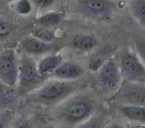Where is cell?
I'll return each instance as SVG.
<instances>
[{
  "instance_id": "1",
  "label": "cell",
  "mask_w": 145,
  "mask_h": 128,
  "mask_svg": "<svg viewBox=\"0 0 145 128\" xmlns=\"http://www.w3.org/2000/svg\"><path fill=\"white\" fill-rule=\"evenodd\" d=\"M18 78V67L14 53L5 50L0 53V82L7 86H14Z\"/></svg>"
},
{
  "instance_id": "2",
  "label": "cell",
  "mask_w": 145,
  "mask_h": 128,
  "mask_svg": "<svg viewBox=\"0 0 145 128\" xmlns=\"http://www.w3.org/2000/svg\"><path fill=\"white\" fill-rule=\"evenodd\" d=\"M122 66L125 74L130 79L135 81H144V67L133 54L126 53L123 55Z\"/></svg>"
},
{
  "instance_id": "3",
  "label": "cell",
  "mask_w": 145,
  "mask_h": 128,
  "mask_svg": "<svg viewBox=\"0 0 145 128\" xmlns=\"http://www.w3.org/2000/svg\"><path fill=\"white\" fill-rule=\"evenodd\" d=\"M70 86L63 83H54L40 88L35 94L36 99L42 101H52L67 93Z\"/></svg>"
},
{
  "instance_id": "4",
  "label": "cell",
  "mask_w": 145,
  "mask_h": 128,
  "mask_svg": "<svg viewBox=\"0 0 145 128\" xmlns=\"http://www.w3.org/2000/svg\"><path fill=\"white\" fill-rule=\"evenodd\" d=\"M18 78L22 87H28L39 82L40 75L34 64L30 61H23L18 67Z\"/></svg>"
},
{
  "instance_id": "5",
  "label": "cell",
  "mask_w": 145,
  "mask_h": 128,
  "mask_svg": "<svg viewBox=\"0 0 145 128\" xmlns=\"http://www.w3.org/2000/svg\"><path fill=\"white\" fill-rule=\"evenodd\" d=\"M99 80L104 89H113L117 86L119 82V75L114 62L109 61L104 65L99 73Z\"/></svg>"
},
{
  "instance_id": "6",
  "label": "cell",
  "mask_w": 145,
  "mask_h": 128,
  "mask_svg": "<svg viewBox=\"0 0 145 128\" xmlns=\"http://www.w3.org/2000/svg\"><path fill=\"white\" fill-rule=\"evenodd\" d=\"M83 71L78 65L73 62L60 63L54 71V74L62 79H74L79 76Z\"/></svg>"
},
{
  "instance_id": "7",
  "label": "cell",
  "mask_w": 145,
  "mask_h": 128,
  "mask_svg": "<svg viewBox=\"0 0 145 128\" xmlns=\"http://www.w3.org/2000/svg\"><path fill=\"white\" fill-rule=\"evenodd\" d=\"M22 48L31 54H41L46 52L52 48V44L36 38H28L23 40Z\"/></svg>"
},
{
  "instance_id": "8",
  "label": "cell",
  "mask_w": 145,
  "mask_h": 128,
  "mask_svg": "<svg viewBox=\"0 0 145 128\" xmlns=\"http://www.w3.org/2000/svg\"><path fill=\"white\" fill-rule=\"evenodd\" d=\"M82 5L88 13L96 15H104L109 10V5L105 0H83Z\"/></svg>"
},
{
  "instance_id": "9",
  "label": "cell",
  "mask_w": 145,
  "mask_h": 128,
  "mask_svg": "<svg viewBox=\"0 0 145 128\" xmlns=\"http://www.w3.org/2000/svg\"><path fill=\"white\" fill-rule=\"evenodd\" d=\"M90 111L88 104L85 102H78L73 104L69 109V116L71 120L78 121L87 116Z\"/></svg>"
},
{
  "instance_id": "10",
  "label": "cell",
  "mask_w": 145,
  "mask_h": 128,
  "mask_svg": "<svg viewBox=\"0 0 145 128\" xmlns=\"http://www.w3.org/2000/svg\"><path fill=\"white\" fill-rule=\"evenodd\" d=\"M122 111L125 116L130 119L144 122L145 120V110L143 106L130 105L122 108Z\"/></svg>"
},
{
  "instance_id": "11",
  "label": "cell",
  "mask_w": 145,
  "mask_h": 128,
  "mask_svg": "<svg viewBox=\"0 0 145 128\" xmlns=\"http://www.w3.org/2000/svg\"><path fill=\"white\" fill-rule=\"evenodd\" d=\"M61 61L60 56H49L43 59L39 65V72L40 74H44L55 69Z\"/></svg>"
},
{
  "instance_id": "12",
  "label": "cell",
  "mask_w": 145,
  "mask_h": 128,
  "mask_svg": "<svg viewBox=\"0 0 145 128\" xmlns=\"http://www.w3.org/2000/svg\"><path fill=\"white\" fill-rule=\"evenodd\" d=\"M97 44L96 40L92 37L88 36H76L72 41L73 45L80 50H89Z\"/></svg>"
},
{
  "instance_id": "13",
  "label": "cell",
  "mask_w": 145,
  "mask_h": 128,
  "mask_svg": "<svg viewBox=\"0 0 145 128\" xmlns=\"http://www.w3.org/2000/svg\"><path fill=\"white\" fill-rule=\"evenodd\" d=\"M60 20V16L57 13L51 12L41 16L39 19V22L45 25L51 26L57 24Z\"/></svg>"
},
{
  "instance_id": "14",
  "label": "cell",
  "mask_w": 145,
  "mask_h": 128,
  "mask_svg": "<svg viewBox=\"0 0 145 128\" xmlns=\"http://www.w3.org/2000/svg\"><path fill=\"white\" fill-rule=\"evenodd\" d=\"M5 86L3 83L0 84V108L10 104L12 96V94L5 88Z\"/></svg>"
},
{
  "instance_id": "15",
  "label": "cell",
  "mask_w": 145,
  "mask_h": 128,
  "mask_svg": "<svg viewBox=\"0 0 145 128\" xmlns=\"http://www.w3.org/2000/svg\"><path fill=\"white\" fill-rule=\"evenodd\" d=\"M16 10L21 14H27L31 10V6L28 0H20L16 4Z\"/></svg>"
},
{
  "instance_id": "16",
  "label": "cell",
  "mask_w": 145,
  "mask_h": 128,
  "mask_svg": "<svg viewBox=\"0 0 145 128\" xmlns=\"http://www.w3.org/2000/svg\"><path fill=\"white\" fill-rule=\"evenodd\" d=\"M35 35L39 39L45 42L49 41L53 38V35L51 32L45 29H39L36 32Z\"/></svg>"
},
{
  "instance_id": "17",
  "label": "cell",
  "mask_w": 145,
  "mask_h": 128,
  "mask_svg": "<svg viewBox=\"0 0 145 128\" xmlns=\"http://www.w3.org/2000/svg\"><path fill=\"white\" fill-rule=\"evenodd\" d=\"M11 28L9 23L0 20V39L6 37L11 32Z\"/></svg>"
},
{
  "instance_id": "18",
  "label": "cell",
  "mask_w": 145,
  "mask_h": 128,
  "mask_svg": "<svg viewBox=\"0 0 145 128\" xmlns=\"http://www.w3.org/2000/svg\"><path fill=\"white\" fill-rule=\"evenodd\" d=\"M144 1L140 0L137 5L136 14L138 17L140 19L141 22L144 24Z\"/></svg>"
},
{
  "instance_id": "19",
  "label": "cell",
  "mask_w": 145,
  "mask_h": 128,
  "mask_svg": "<svg viewBox=\"0 0 145 128\" xmlns=\"http://www.w3.org/2000/svg\"><path fill=\"white\" fill-rule=\"evenodd\" d=\"M53 0H37V3L42 6H46L50 5Z\"/></svg>"
},
{
  "instance_id": "20",
  "label": "cell",
  "mask_w": 145,
  "mask_h": 128,
  "mask_svg": "<svg viewBox=\"0 0 145 128\" xmlns=\"http://www.w3.org/2000/svg\"><path fill=\"white\" fill-rule=\"evenodd\" d=\"M7 1H12V0H7Z\"/></svg>"
}]
</instances>
